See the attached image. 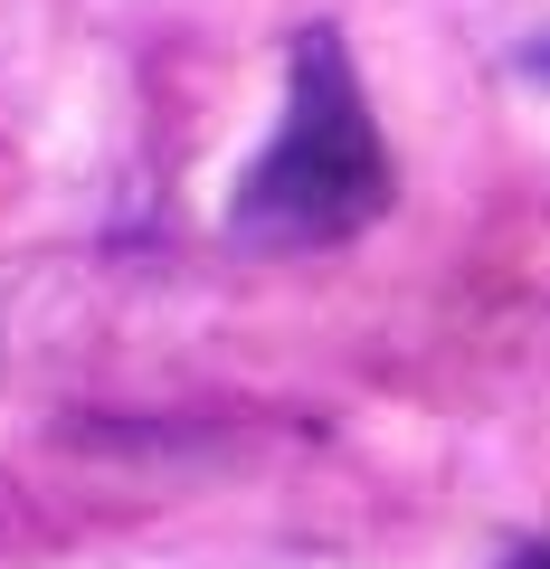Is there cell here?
<instances>
[{"instance_id":"obj_1","label":"cell","mask_w":550,"mask_h":569,"mask_svg":"<svg viewBox=\"0 0 550 569\" xmlns=\"http://www.w3.org/2000/svg\"><path fill=\"white\" fill-rule=\"evenodd\" d=\"M380 209H389V152L370 133L361 77H351L332 29H304L294 39V86H286V133L238 181V238L332 247L351 228H370Z\"/></svg>"},{"instance_id":"obj_2","label":"cell","mask_w":550,"mask_h":569,"mask_svg":"<svg viewBox=\"0 0 550 569\" xmlns=\"http://www.w3.org/2000/svg\"><path fill=\"white\" fill-rule=\"evenodd\" d=\"M522 569H550V550H531V560H522Z\"/></svg>"}]
</instances>
